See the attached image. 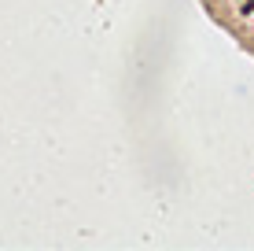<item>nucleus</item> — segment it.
<instances>
[{
  "label": "nucleus",
  "instance_id": "obj_1",
  "mask_svg": "<svg viewBox=\"0 0 254 251\" xmlns=\"http://www.w3.org/2000/svg\"><path fill=\"white\" fill-rule=\"evenodd\" d=\"M240 15H243V19H251V15H254V0H240Z\"/></svg>",
  "mask_w": 254,
  "mask_h": 251
}]
</instances>
